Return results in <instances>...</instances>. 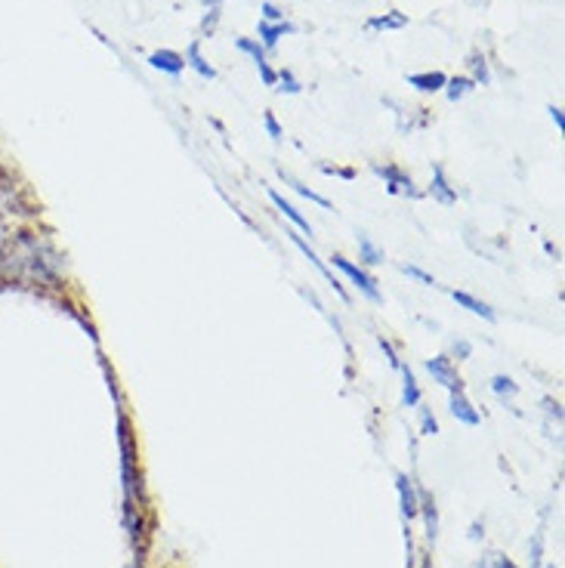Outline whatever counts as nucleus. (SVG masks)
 Here are the masks:
<instances>
[{
    "label": "nucleus",
    "mask_w": 565,
    "mask_h": 568,
    "mask_svg": "<svg viewBox=\"0 0 565 568\" xmlns=\"http://www.w3.org/2000/svg\"><path fill=\"white\" fill-rule=\"evenodd\" d=\"M331 263H334V266H337V270L343 272L355 287H359V294H362V297H367L371 303H383V294H381V287H377V282H374V275H367L362 266H355V263H350L346 256H340V254L331 256Z\"/></svg>",
    "instance_id": "1"
},
{
    "label": "nucleus",
    "mask_w": 565,
    "mask_h": 568,
    "mask_svg": "<svg viewBox=\"0 0 565 568\" xmlns=\"http://www.w3.org/2000/svg\"><path fill=\"white\" fill-rule=\"evenodd\" d=\"M374 173L386 180V192H390V195H411V199H421V192L414 189V183H411L408 173L398 171L396 164H386V168H374Z\"/></svg>",
    "instance_id": "2"
},
{
    "label": "nucleus",
    "mask_w": 565,
    "mask_h": 568,
    "mask_svg": "<svg viewBox=\"0 0 565 568\" xmlns=\"http://www.w3.org/2000/svg\"><path fill=\"white\" fill-rule=\"evenodd\" d=\"M426 371H430V374H433V381L445 386L448 393H452V389H464L461 377H457V371H454V362L448 358V355H436V358H430V362H426Z\"/></svg>",
    "instance_id": "3"
},
{
    "label": "nucleus",
    "mask_w": 565,
    "mask_h": 568,
    "mask_svg": "<svg viewBox=\"0 0 565 568\" xmlns=\"http://www.w3.org/2000/svg\"><path fill=\"white\" fill-rule=\"evenodd\" d=\"M396 491L398 500H402V519L411 523V519H417L421 516V497H417V488L411 483L405 473H396Z\"/></svg>",
    "instance_id": "4"
},
{
    "label": "nucleus",
    "mask_w": 565,
    "mask_h": 568,
    "mask_svg": "<svg viewBox=\"0 0 565 568\" xmlns=\"http://www.w3.org/2000/svg\"><path fill=\"white\" fill-rule=\"evenodd\" d=\"M287 239H291V242L297 244V247H300V254L306 256V260H310V263H312V266H315V270L322 272V278H325V282L331 284V287H334V291H337L340 300H346V303H350V294H346V291H343V284H340L337 278H334V272L327 270L325 263H322V260H319V254H315V251H312L310 244L303 242V239H300V235H294V232H287Z\"/></svg>",
    "instance_id": "5"
},
{
    "label": "nucleus",
    "mask_w": 565,
    "mask_h": 568,
    "mask_svg": "<svg viewBox=\"0 0 565 568\" xmlns=\"http://www.w3.org/2000/svg\"><path fill=\"white\" fill-rule=\"evenodd\" d=\"M448 405H452L454 420H461L464 426H480L482 424V414L473 408V402L466 398L464 389H452V398H448Z\"/></svg>",
    "instance_id": "6"
},
{
    "label": "nucleus",
    "mask_w": 565,
    "mask_h": 568,
    "mask_svg": "<svg viewBox=\"0 0 565 568\" xmlns=\"http://www.w3.org/2000/svg\"><path fill=\"white\" fill-rule=\"evenodd\" d=\"M149 65L158 71H168L173 78H180V74L189 69V65H185V57L173 53V50H158V53H152V57H149Z\"/></svg>",
    "instance_id": "7"
},
{
    "label": "nucleus",
    "mask_w": 565,
    "mask_h": 568,
    "mask_svg": "<svg viewBox=\"0 0 565 568\" xmlns=\"http://www.w3.org/2000/svg\"><path fill=\"white\" fill-rule=\"evenodd\" d=\"M269 199H272V204H275V207H279V211H282L284 216H287V220H291V223H294V226L300 229V232H306V235H312V223H310V220H306V216H303V213L297 211V207H294V204H291V201H284L282 195L275 192V189H269Z\"/></svg>",
    "instance_id": "8"
},
{
    "label": "nucleus",
    "mask_w": 565,
    "mask_h": 568,
    "mask_svg": "<svg viewBox=\"0 0 565 568\" xmlns=\"http://www.w3.org/2000/svg\"><path fill=\"white\" fill-rule=\"evenodd\" d=\"M417 497H421V516H424V523H426V540H430V544H436V538H438V510H436V500H433V497L426 495L424 488L417 491Z\"/></svg>",
    "instance_id": "9"
},
{
    "label": "nucleus",
    "mask_w": 565,
    "mask_h": 568,
    "mask_svg": "<svg viewBox=\"0 0 565 568\" xmlns=\"http://www.w3.org/2000/svg\"><path fill=\"white\" fill-rule=\"evenodd\" d=\"M452 300L457 303V306H464V310H470L473 315H480V318H485V322H495L497 315L495 310L488 306V303H482V300H476L473 294H466V291H452Z\"/></svg>",
    "instance_id": "10"
},
{
    "label": "nucleus",
    "mask_w": 565,
    "mask_h": 568,
    "mask_svg": "<svg viewBox=\"0 0 565 568\" xmlns=\"http://www.w3.org/2000/svg\"><path fill=\"white\" fill-rule=\"evenodd\" d=\"M430 195L436 201H442V204H457V192H454L452 185H448V180H445V171L442 168H436L433 171V185H430Z\"/></svg>",
    "instance_id": "11"
},
{
    "label": "nucleus",
    "mask_w": 565,
    "mask_h": 568,
    "mask_svg": "<svg viewBox=\"0 0 565 568\" xmlns=\"http://www.w3.org/2000/svg\"><path fill=\"white\" fill-rule=\"evenodd\" d=\"M408 84L417 87V90H424V93H436V90H442V87L448 84V78H445L442 71H424V74H411Z\"/></svg>",
    "instance_id": "12"
},
{
    "label": "nucleus",
    "mask_w": 565,
    "mask_h": 568,
    "mask_svg": "<svg viewBox=\"0 0 565 568\" xmlns=\"http://www.w3.org/2000/svg\"><path fill=\"white\" fill-rule=\"evenodd\" d=\"M402 402H405V408H417L421 405V386H417V381H414V374H411L408 365H402Z\"/></svg>",
    "instance_id": "13"
},
{
    "label": "nucleus",
    "mask_w": 565,
    "mask_h": 568,
    "mask_svg": "<svg viewBox=\"0 0 565 568\" xmlns=\"http://www.w3.org/2000/svg\"><path fill=\"white\" fill-rule=\"evenodd\" d=\"M359 254H362V263H365V266H377V263H383V247H377V244L371 242V235H365V232H359Z\"/></svg>",
    "instance_id": "14"
},
{
    "label": "nucleus",
    "mask_w": 565,
    "mask_h": 568,
    "mask_svg": "<svg viewBox=\"0 0 565 568\" xmlns=\"http://www.w3.org/2000/svg\"><path fill=\"white\" fill-rule=\"evenodd\" d=\"M291 31H297V29H294V26H287V22H260V38H263L266 47H275L279 38L291 34Z\"/></svg>",
    "instance_id": "15"
},
{
    "label": "nucleus",
    "mask_w": 565,
    "mask_h": 568,
    "mask_svg": "<svg viewBox=\"0 0 565 568\" xmlns=\"http://www.w3.org/2000/svg\"><path fill=\"white\" fill-rule=\"evenodd\" d=\"M282 173V180L287 185H291V189H294V192H300V195H303V199H310L312 204H319V207H325V211H331V201L327 199H322V195H319V192H312L310 185H303L300 183V180H294V176H291V173L287 171H279Z\"/></svg>",
    "instance_id": "16"
},
{
    "label": "nucleus",
    "mask_w": 565,
    "mask_h": 568,
    "mask_svg": "<svg viewBox=\"0 0 565 568\" xmlns=\"http://www.w3.org/2000/svg\"><path fill=\"white\" fill-rule=\"evenodd\" d=\"M185 65H189V69H195L201 74V78H204V81H213V78H216V71L211 69V65H204V59H201V47L199 43H192V47H189V53H185Z\"/></svg>",
    "instance_id": "17"
},
{
    "label": "nucleus",
    "mask_w": 565,
    "mask_h": 568,
    "mask_svg": "<svg viewBox=\"0 0 565 568\" xmlns=\"http://www.w3.org/2000/svg\"><path fill=\"white\" fill-rule=\"evenodd\" d=\"M408 19L405 16H377V19H367V29L390 31V29H405Z\"/></svg>",
    "instance_id": "18"
},
{
    "label": "nucleus",
    "mask_w": 565,
    "mask_h": 568,
    "mask_svg": "<svg viewBox=\"0 0 565 568\" xmlns=\"http://www.w3.org/2000/svg\"><path fill=\"white\" fill-rule=\"evenodd\" d=\"M235 47H239L241 53H248V57L254 59V62H266V50H263V47H260L256 41H251V38H239V41H235Z\"/></svg>",
    "instance_id": "19"
},
{
    "label": "nucleus",
    "mask_w": 565,
    "mask_h": 568,
    "mask_svg": "<svg viewBox=\"0 0 565 568\" xmlns=\"http://www.w3.org/2000/svg\"><path fill=\"white\" fill-rule=\"evenodd\" d=\"M492 389H495V393L501 398H513V396H516V393H519V386L513 384L509 377H504V374H497L495 381H492Z\"/></svg>",
    "instance_id": "20"
},
{
    "label": "nucleus",
    "mask_w": 565,
    "mask_h": 568,
    "mask_svg": "<svg viewBox=\"0 0 565 568\" xmlns=\"http://www.w3.org/2000/svg\"><path fill=\"white\" fill-rule=\"evenodd\" d=\"M402 272H405V275H411V278H417L421 284H426V287H438L436 278H433V275H426L424 270H417V266H402Z\"/></svg>",
    "instance_id": "21"
},
{
    "label": "nucleus",
    "mask_w": 565,
    "mask_h": 568,
    "mask_svg": "<svg viewBox=\"0 0 565 568\" xmlns=\"http://www.w3.org/2000/svg\"><path fill=\"white\" fill-rule=\"evenodd\" d=\"M377 343H381V349H383V353H386V362H390V365H393V368H402V358H398V353H396V349H393V343H390V341H386V337H381V341H377Z\"/></svg>",
    "instance_id": "22"
},
{
    "label": "nucleus",
    "mask_w": 565,
    "mask_h": 568,
    "mask_svg": "<svg viewBox=\"0 0 565 568\" xmlns=\"http://www.w3.org/2000/svg\"><path fill=\"white\" fill-rule=\"evenodd\" d=\"M445 87H448V100H461L466 90L473 87V81H448Z\"/></svg>",
    "instance_id": "23"
},
{
    "label": "nucleus",
    "mask_w": 565,
    "mask_h": 568,
    "mask_svg": "<svg viewBox=\"0 0 565 568\" xmlns=\"http://www.w3.org/2000/svg\"><path fill=\"white\" fill-rule=\"evenodd\" d=\"M263 124H266L269 136H272V140H275V142L282 140L284 133H282V128H279V121H275V114H269V112H266V118H263Z\"/></svg>",
    "instance_id": "24"
},
{
    "label": "nucleus",
    "mask_w": 565,
    "mask_h": 568,
    "mask_svg": "<svg viewBox=\"0 0 565 568\" xmlns=\"http://www.w3.org/2000/svg\"><path fill=\"white\" fill-rule=\"evenodd\" d=\"M284 16L275 3H263V22H282Z\"/></svg>",
    "instance_id": "25"
},
{
    "label": "nucleus",
    "mask_w": 565,
    "mask_h": 568,
    "mask_svg": "<svg viewBox=\"0 0 565 568\" xmlns=\"http://www.w3.org/2000/svg\"><path fill=\"white\" fill-rule=\"evenodd\" d=\"M421 417H424V436H436V433H438L436 417L426 412V408H424V412H421Z\"/></svg>",
    "instance_id": "26"
},
{
    "label": "nucleus",
    "mask_w": 565,
    "mask_h": 568,
    "mask_svg": "<svg viewBox=\"0 0 565 568\" xmlns=\"http://www.w3.org/2000/svg\"><path fill=\"white\" fill-rule=\"evenodd\" d=\"M282 84H287V87H282V90H287V93H300V81L294 78V74H291V71L282 69Z\"/></svg>",
    "instance_id": "27"
},
{
    "label": "nucleus",
    "mask_w": 565,
    "mask_h": 568,
    "mask_svg": "<svg viewBox=\"0 0 565 568\" xmlns=\"http://www.w3.org/2000/svg\"><path fill=\"white\" fill-rule=\"evenodd\" d=\"M325 173H337V176H343V180H353L355 171H350V168H322Z\"/></svg>",
    "instance_id": "28"
},
{
    "label": "nucleus",
    "mask_w": 565,
    "mask_h": 568,
    "mask_svg": "<svg viewBox=\"0 0 565 568\" xmlns=\"http://www.w3.org/2000/svg\"><path fill=\"white\" fill-rule=\"evenodd\" d=\"M454 353L461 355V358H470V353H473V346H470V343H454Z\"/></svg>",
    "instance_id": "29"
},
{
    "label": "nucleus",
    "mask_w": 565,
    "mask_h": 568,
    "mask_svg": "<svg viewBox=\"0 0 565 568\" xmlns=\"http://www.w3.org/2000/svg\"><path fill=\"white\" fill-rule=\"evenodd\" d=\"M551 118H553V121H556V128H559V130L565 128V124H563V112H559V109H551Z\"/></svg>",
    "instance_id": "30"
},
{
    "label": "nucleus",
    "mask_w": 565,
    "mask_h": 568,
    "mask_svg": "<svg viewBox=\"0 0 565 568\" xmlns=\"http://www.w3.org/2000/svg\"><path fill=\"white\" fill-rule=\"evenodd\" d=\"M495 568H516V566L509 562L507 556H497V559H495Z\"/></svg>",
    "instance_id": "31"
},
{
    "label": "nucleus",
    "mask_w": 565,
    "mask_h": 568,
    "mask_svg": "<svg viewBox=\"0 0 565 568\" xmlns=\"http://www.w3.org/2000/svg\"><path fill=\"white\" fill-rule=\"evenodd\" d=\"M3 232H7V226H3V216H0V244L7 242V235H3Z\"/></svg>",
    "instance_id": "32"
},
{
    "label": "nucleus",
    "mask_w": 565,
    "mask_h": 568,
    "mask_svg": "<svg viewBox=\"0 0 565 568\" xmlns=\"http://www.w3.org/2000/svg\"><path fill=\"white\" fill-rule=\"evenodd\" d=\"M424 568H430V562H424Z\"/></svg>",
    "instance_id": "33"
},
{
    "label": "nucleus",
    "mask_w": 565,
    "mask_h": 568,
    "mask_svg": "<svg viewBox=\"0 0 565 568\" xmlns=\"http://www.w3.org/2000/svg\"><path fill=\"white\" fill-rule=\"evenodd\" d=\"M547 568H553V566H547Z\"/></svg>",
    "instance_id": "34"
}]
</instances>
